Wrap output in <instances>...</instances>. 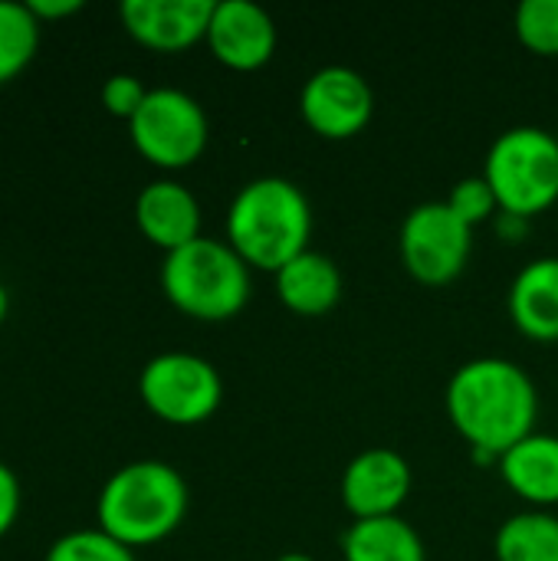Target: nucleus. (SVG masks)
<instances>
[{"instance_id": "obj_22", "label": "nucleus", "mask_w": 558, "mask_h": 561, "mask_svg": "<svg viewBox=\"0 0 558 561\" xmlns=\"http://www.w3.org/2000/svg\"><path fill=\"white\" fill-rule=\"evenodd\" d=\"M447 204H451V210H454L464 224H470V227L490 220V217L500 210V201H497V194H493V187L487 184L483 174H480V178H464V181L451 191Z\"/></svg>"}, {"instance_id": "obj_21", "label": "nucleus", "mask_w": 558, "mask_h": 561, "mask_svg": "<svg viewBox=\"0 0 558 561\" xmlns=\"http://www.w3.org/2000/svg\"><path fill=\"white\" fill-rule=\"evenodd\" d=\"M516 36L539 56H558V0H523L516 7Z\"/></svg>"}, {"instance_id": "obj_23", "label": "nucleus", "mask_w": 558, "mask_h": 561, "mask_svg": "<svg viewBox=\"0 0 558 561\" xmlns=\"http://www.w3.org/2000/svg\"><path fill=\"white\" fill-rule=\"evenodd\" d=\"M145 95H148V89L141 85V79H135V76H128V72H118V76H112V79L102 85V105H105L112 115L128 118V122H132V115L141 108Z\"/></svg>"}, {"instance_id": "obj_12", "label": "nucleus", "mask_w": 558, "mask_h": 561, "mask_svg": "<svg viewBox=\"0 0 558 561\" xmlns=\"http://www.w3.org/2000/svg\"><path fill=\"white\" fill-rule=\"evenodd\" d=\"M207 43L224 66L250 72L270 62L276 49V23L253 0H217Z\"/></svg>"}, {"instance_id": "obj_6", "label": "nucleus", "mask_w": 558, "mask_h": 561, "mask_svg": "<svg viewBox=\"0 0 558 561\" xmlns=\"http://www.w3.org/2000/svg\"><path fill=\"white\" fill-rule=\"evenodd\" d=\"M132 145L158 168L178 171L194 164L207 148V115L194 95L161 85L148 89L141 108L128 122Z\"/></svg>"}, {"instance_id": "obj_10", "label": "nucleus", "mask_w": 558, "mask_h": 561, "mask_svg": "<svg viewBox=\"0 0 558 561\" xmlns=\"http://www.w3.org/2000/svg\"><path fill=\"white\" fill-rule=\"evenodd\" d=\"M411 493V467L398 450L372 447L349 460L342 473V506L355 519L398 516Z\"/></svg>"}, {"instance_id": "obj_13", "label": "nucleus", "mask_w": 558, "mask_h": 561, "mask_svg": "<svg viewBox=\"0 0 558 561\" xmlns=\"http://www.w3.org/2000/svg\"><path fill=\"white\" fill-rule=\"evenodd\" d=\"M135 224L155 247L174 253L201 237V207L184 184L151 181L135 201Z\"/></svg>"}, {"instance_id": "obj_14", "label": "nucleus", "mask_w": 558, "mask_h": 561, "mask_svg": "<svg viewBox=\"0 0 558 561\" xmlns=\"http://www.w3.org/2000/svg\"><path fill=\"white\" fill-rule=\"evenodd\" d=\"M510 316L536 342H558V256H539L510 286Z\"/></svg>"}, {"instance_id": "obj_20", "label": "nucleus", "mask_w": 558, "mask_h": 561, "mask_svg": "<svg viewBox=\"0 0 558 561\" xmlns=\"http://www.w3.org/2000/svg\"><path fill=\"white\" fill-rule=\"evenodd\" d=\"M46 561H135V552L102 529H79L56 539Z\"/></svg>"}, {"instance_id": "obj_18", "label": "nucleus", "mask_w": 558, "mask_h": 561, "mask_svg": "<svg viewBox=\"0 0 558 561\" xmlns=\"http://www.w3.org/2000/svg\"><path fill=\"white\" fill-rule=\"evenodd\" d=\"M497 561H558V519L546 510L510 516L493 542Z\"/></svg>"}, {"instance_id": "obj_9", "label": "nucleus", "mask_w": 558, "mask_h": 561, "mask_svg": "<svg viewBox=\"0 0 558 561\" xmlns=\"http://www.w3.org/2000/svg\"><path fill=\"white\" fill-rule=\"evenodd\" d=\"M299 108L316 135L352 138L372 122L375 92L362 72L349 66H322L306 79L299 92Z\"/></svg>"}, {"instance_id": "obj_2", "label": "nucleus", "mask_w": 558, "mask_h": 561, "mask_svg": "<svg viewBox=\"0 0 558 561\" xmlns=\"http://www.w3.org/2000/svg\"><path fill=\"white\" fill-rule=\"evenodd\" d=\"M309 201L286 178H257L243 184L227 210V243L253 270L280 273L309 250Z\"/></svg>"}, {"instance_id": "obj_19", "label": "nucleus", "mask_w": 558, "mask_h": 561, "mask_svg": "<svg viewBox=\"0 0 558 561\" xmlns=\"http://www.w3.org/2000/svg\"><path fill=\"white\" fill-rule=\"evenodd\" d=\"M39 46V20L26 3L0 0V85L16 79Z\"/></svg>"}, {"instance_id": "obj_7", "label": "nucleus", "mask_w": 558, "mask_h": 561, "mask_svg": "<svg viewBox=\"0 0 558 561\" xmlns=\"http://www.w3.org/2000/svg\"><path fill=\"white\" fill-rule=\"evenodd\" d=\"M138 394L155 417L191 427L214 417L224 401V381L207 358L191 352H164L141 368Z\"/></svg>"}, {"instance_id": "obj_8", "label": "nucleus", "mask_w": 558, "mask_h": 561, "mask_svg": "<svg viewBox=\"0 0 558 561\" xmlns=\"http://www.w3.org/2000/svg\"><path fill=\"white\" fill-rule=\"evenodd\" d=\"M398 247L418 283L444 286L464 273L474 250V227L464 224L447 201H428L405 217Z\"/></svg>"}, {"instance_id": "obj_11", "label": "nucleus", "mask_w": 558, "mask_h": 561, "mask_svg": "<svg viewBox=\"0 0 558 561\" xmlns=\"http://www.w3.org/2000/svg\"><path fill=\"white\" fill-rule=\"evenodd\" d=\"M214 0H125L118 7L125 30L148 49L178 53L207 39Z\"/></svg>"}, {"instance_id": "obj_28", "label": "nucleus", "mask_w": 558, "mask_h": 561, "mask_svg": "<svg viewBox=\"0 0 558 561\" xmlns=\"http://www.w3.org/2000/svg\"><path fill=\"white\" fill-rule=\"evenodd\" d=\"M276 561H316L312 556H306V552H286V556H280Z\"/></svg>"}, {"instance_id": "obj_16", "label": "nucleus", "mask_w": 558, "mask_h": 561, "mask_svg": "<svg viewBox=\"0 0 558 561\" xmlns=\"http://www.w3.org/2000/svg\"><path fill=\"white\" fill-rule=\"evenodd\" d=\"M497 467L506 486L533 506L558 503V437L553 434H529L510 447Z\"/></svg>"}, {"instance_id": "obj_3", "label": "nucleus", "mask_w": 558, "mask_h": 561, "mask_svg": "<svg viewBox=\"0 0 558 561\" xmlns=\"http://www.w3.org/2000/svg\"><path fill=\"white\" fill-rule=\"evenodd\" d=\"M95 516L99 529L122 546H155L184 523L187 483L161 460H135L105 480Z\"/></svg>"}, {"instance_id": "obj_24", "label": "nucleus", "mask_w": 558, "mask_h": 561, "mask_svg": "<svg viewBox=\"0 0 558 561\" xmlns=\"http://www.w3.org/2000/svg\"><path fill=\"white\" fill-rule=\"evenodd\" d=\"M16 516H20V483H16V473L0 463V539L16 526Z\"/></svg>"}, {"instance_id": "obj_15", "label": "nucleus", "mask_w": 558, "mask_h": 561, "mask_svg": "<svg viewBox=\"0 0 558 561\" xmlns=\"http://www.w3.org/2000/svg\"><path fill=\"white\" fill-rule=\"evenodd\" d=\"M342 270L332 256L306 250L276 273V296L296 316H326L342 299Z\"/></svg>"}, {"instance_id": "obj_1", "label": "nucleus", "mask_w": 558, "mask_h": 561, "mask_svg": "<svg viewBox=\"0 0 558 561\" xmlns=\"http://www.w3.org/2000/svg\"><path fill=\"white\" fill-rule=\"evenodd\" d=\"M447 414L457 434L493 457L536 434L539 394L533 378L510 358H474L447 385Z\"/></svg>"}, {"instance_id": "obj_17", "label": "nucleus", "mask_w": 558, "mask_h": 561, "mask_svg": "<svg viewBox=\"0 0 558 561\" xmlns=\"http://www.w3.org/2000/svg\"><path fill=\"white\" fill-rule=\"evenodd\" d=\"M345 561H428L424 539L401 516L355 519L342 536Z\"/></svg>"}, {"instance_id": "obj_26", "label": "nucleus", "mask_w": 558, "mask_h": 561, "mask_svg": "<svg viewBox=\"0 0 558 561\" xmlns=\"http://www.w3.org/2000/svg\"><path fill=\"white\" fill-rule=\"evenodd\" d=\"M497 227H500V233H503V237H506V233H513V240H520V233L526 230V220H523V217H513V214H503V210H500V224H497Z\"/></svg>"}, {"instance_id": "obj_27", "label": "nucleus", "mask_w": 558, "mask_h": 561, "mask_svg": "<svg viewBox=\"0 0 558 561\" xmlns=\"http://www.w3.org/2000/svg\"><path fill=\"white\" fill-rule=\"evenodd\" d=\"M7 312H10V293H7L3 283H0V322L7 319Z\"/></svg>"}, {"instance_id": "obj_5", "label": "nucleus", "mask_w": 558, "mask_h": 561, "mask_svg": "<svg viewBox=\"0 0 558 561\" xmlns=\"http://www.w3.org/2000/svg\"><path fill=\"white\" fill-rule=\"evenodd\" d=\"M500 210L513 217H536L558 201V135L539 125L503 131L483 164Z\"/></svg>"}, {"instance_id": "obj_4", "label": "nucleus", "mask_w": 558, "mask_h": 561, "mask_svg": "<svg viewBox=\"0 0 558 561\" xmlns=\"http://www.w3.org/2000/svg\"><path fill=\"white\" fill-rule=\"evenodd\" d=\"M161 289L174 309L201 322L240 316L250 299V266L230 243L197 237L161 263Z\"/></svg>"}, {"instance_id": "obj_25", "label": "nucleus", "mask_w": 558, "mask_h": 561, "mask_svg": "<svg viewBox=\"0 0 558 561\" xmlns=\"http://www.w3.org/2000/svg\"><path fill=\"white\" fill-rule=\"evenodd\" d=\"M26 7L33 10L36 20H59V16L79 13L82 10V0H30Z\"/></svg>"}]
</instances>
